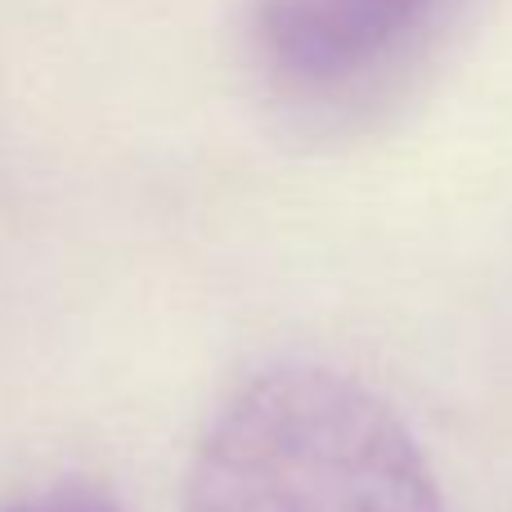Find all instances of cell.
<instances>
[{"mask_svg":"<svg viewBox=\"0 0 512 512\" xmlns=\"http://www.w3.org/2000/svg\"><path fill=\"white\" fill-rule=\"evenodd\" d=\"M450 5L454 0H252V63L292 113H360L414 68Z\"/></svg>","mask_w":512,"mask_h":512,"instance_id":"obj_2","label":"cell"},{"mask_svg":"<svg viewBox=\"0 0 512 512\" xmlns=\"http://www.w3.org/2000/svg\"><path fill=\"white\" fill-rule=\"evenodd\" d=\"M180 512H450L396 409L328 364H270L216 405Z\"/></svg>","mask_w":512,"mask_h":512,"instance_id":"obj_1","label":"cell"},{"mask_svg":"<svg viewBox=\"0 0 512 512\" xmlns=\"http://www.w3.org/2000/svg\"><path fill=\"white\" fill-rule=\"evenodd\" d=\"M0 512H122V504L86 481H50V486L14 495Z\"/></svg>","mask_w":512,"mask_h":512,"instance_id":"obj_3","label":"cell"}]
</instances>
